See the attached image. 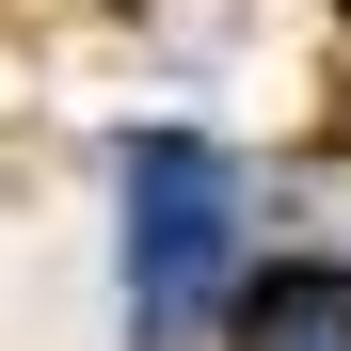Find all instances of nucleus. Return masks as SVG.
Instances as JSON below:
<instances>
[{"instance_id":"f257e3e1","label":"nucleus","mask_w":351,"mask_h":351,"mask_svg":"<svg viewBox=\"0 0 351 351\" xmlns=\"http://www.w3.org/2000/svg\"><path fill=\"white\" fill-rule=\"evenodd\" d=\"M112 192H128V351H192L240 304V160L208 128H128Z\"/></svg>"},{"instance_id":"f03ea898","label":"nucleus","mask_w":351,"mask_h":351,"mask_svg":"<svg viewBox=\"0 0 351 351\" xmlns=\"http://www.w3.org/2000/svg\"><path fill=\"white\" fill-rule=\"evenodd\" d=\"M240 351H351V271L335 256H271V271H240Z\"/></svg>"}]
</instances>
